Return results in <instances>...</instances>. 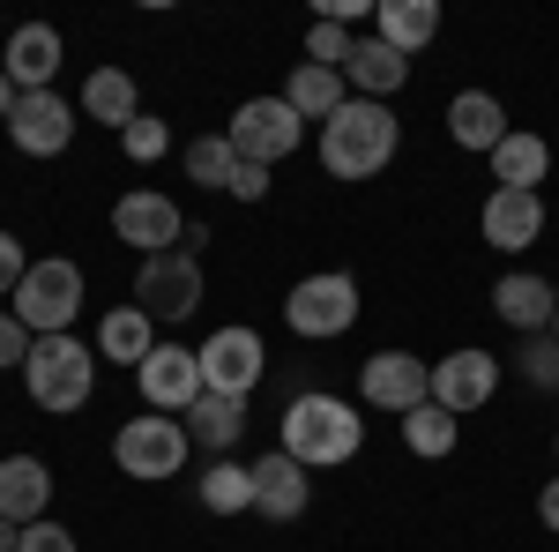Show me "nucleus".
I'll use <instances>...</instances> for the list:
<instances>
[{"label": "nucleus", "mask_w": 559, "mask_h": 552, "mask_svg": "<svg viewBox=\"0 0 559 552\" xmlns=\"http://www.w3.org/2000/svg\"><path fill=\"white\" fill-rule=\"evenodd\" d=\"M45 501H52V470L38 456H8L0 463V522H45Z\"/></svg>", "instance_id": "21"}, {"label": "nucleus", "mask_w": 559, "mask_h": 552, "mask_svg": "<svg viewBox=\"0 0 559 552\" xmlns=\"http://www.w3.org/2000/svg\"><path fill=\"white\" fill-rule=\"evenodd\" d=\"M537 515H545V530H559V478L545 485V493H537Z\"/></svg>", "instance_id": "38"}, {"label": "nucleus", "mask_w": 559, "mask_h": 552, "mask_svg": "<svg viewBox=\"0 0 559 552\" xmlns=\"http://www.w3.org/2000/svg\"><path fill=\"white\" fill-rule=\"evenodd\" d=\"M403 441H411V456L440 463V456H455V441H463V419H448L440 403H418V411L403 419Z\"/></svg>", "instance_id": "29"}, {"label": "nucleus", "mask_w": 559, "mask_h": 552, "mask_svg": "<svg viewBox=\"0 0 559 552\" xmlns=\"http://www.w3.org/2000/svg\"><path fill=\"white\" fill-rule=\"evenodd\" d=\"M448 134H455L463 150H485V157H492L515 128H508V113H500V97H492V90H463V97L448 105Z\"/></svg>", "instance_id": "22"}, {"label": "nucleus", "mask_w": 559, "mask_h": 552, "mask_svg": "<svg viewBox=\"0 0 559 552\" xmlns=\"http://www.w3.org/2000/svg\"><path fill=\"white\" fill-rule=\"evenodd\" d=\"M31 277V261H23V239L15 232H0V298H15V284Z\"/></svg>", "instance_id": "36"}, {"label": "nucleus", "mask_w": 559, "mask_h": 552, "mask_svg": "<svg viewBox=\"0 0 559 552\" xmlns=\"http://www.w3.org/2000/svg\"><path fill=\"white\" fill-rule=\"evenodd\" d=\"M23 552H83V545H75V530H68V522H52V515H45V522H23Z\"/></svg>", "instance_id": "34"}, {"label": "nucleus", "mask_w": 559, "mask_h": 552, "mask_svg": "<svg viewBox=\"0 0 559 552\" xmlns=\"http://www.w3.org/2000/svg\"><path fill=\"white\" fill-rule=\"evenodd\" d=\"M120 150H128L134 165H157V157H165V150H173V128H165V120H150V113H142V120H128V128H120Z\"/></svg>", "instance_id": "32"}, {"label": "nucleus", "mask_w": 559, "mask_h": 552, "mask_svg": "<svg viewBox=\"0 0 559 552\" xmlns=\"http://www.w3.org/2000/svg\"><path fill=\"white\" fill-rule=\"evenodd\" d=\"M187 419H165V411H150V419H128L112 433V463L120 478H142V485H157V478H179L187 470Z\"/></svg>", "instance_id": "6"}, {"label": "nucleus", "mask_w": 559, "mask_h": 552, "mask_svg": "<svg viewBox=\"0 0 559 552\" xmlns=\"http://www.w3.org/2000/svg\"><path fill=\"white\" fill-rule=\"evenodd\" d=\"M358 396H366L373 411L411 419L418 403H432V366H426V359H411V351H373V359L358 366Z\"/></svg>", "instance_id": "11"}, {"label": "nucleus", "mask_w": 559, "mask_h": 552, "mask_svg": "<svg viewBox=\"0 0 559 552\" xmlns=\"http://www.w3.org/2000/svg\"><path fill=\"white\" fill-rule=\"evenodd\" d=\"M231 172H239V150H231L224 134H194V142H187V179H194V187H224V195H231Z\"/></svg>", "instance_id": "30"}, {"label": "nucleus", "mask_w": 559, "mask_h": 552, "mask_svg": "<svg viewBox=\"0 0 559 552\" xmlns=\"http://www.w3.org/2000/svg\"><path fill=\"white\" fill-rule=\"evenodd\" d=\"M231 195L239 202H269V165H239L231 172Z\"/></svg>", "instance_id": "37"}, {"label": "nucleus", "mask_w": 559, "mask_h": 552, "mask_svg": "<svg viewBox=\"0 0 559 552\" xmlns=\"http://www.w3.org/2000/svg\"><path fill=\"white\" fill-rule=\"evenodd\" d=\"M306 501H313V478H306V463H292L284 448L254 463V508L269 515V522H299Z\"/></svg>", "instance_id": "18"}, {"label": "nucleus", "mask_w": 559, "mask_h": 552, "mask_svg": "<svg viewBox=\"0 0 559 552\" xmlns=\"http://www.w3.org/2000/svg\"><path fill=\"white\" fill-rule=\"evenodd\" d=\"M0 75L23 90V97L52 90V75H60V31H52V23H23V31H8V45H0Z\"/></svg>", "instance_id": "16"}, {"label": "nucleus", "mask_w": 559, "mask_h": 552, "mask_svg": "<svg viewBox=\"0 0 559 552\" xmlns=\"http://www.w3.org/2000/svg\"><path fill=\"white\" fill-rule=\"evenodd\" d=\"M202 388L210 396H254L261 388V366H269V343H261V329H247V321H224L216 337H202Z\"/></svg>", "instance_id": "9"}, {"label": "nucleus", "mask_w": 559, "mask_h": 552, "mask_svg": "<svg viewBox=\"0 0 559 552\" xmlns=\"http://www.w3.org/2000/svg\"><path fill=\"white\" fill-rule=\"evenodd\" d=\"M552 343H559V314H552Z\"/></svg>", "instance_id": "41"}, {"label": "nucleus", "mask_w": 559, "mask_h": 552, "mask_svg": "<svg viewBox=\"0 0 559 552\" xmlns=\"http://www.w3.org/2000/svg\"><path fill=\"white\" fill-rule=\"evenodd\" d=\"M31 337H75V314H83V269L68 255L31 261V277L15 284V306H8Z\"/></svg>", "instance_id": "4"}, {"label": "nucleus", "mask_w": 559, "mask_h": 552, "mask_svg": "<svg viewBox=\"0 0 559 552\" xmlns=\"http://www.w3.org/2000/svg\"><path fill=\"white\" fill-rule=\"evenodd\" d=\"M344 83H350V97L388 105L395 90L411 83V60H403L395 45H381V38H358V45H350V60H344Z\"/></svg>", "instance_id": "19"}, {"label": "nucleus", "mask_w": 559, "mask_h": 552, "mask_svg": "<svg viewBox=\"0 0 559 552\" xmlns=\"http://www.w3.org/2000/svg\"><path fill=\"white\" fill-rule=\"evenodd\" d=\"M112 239H128L134 255L150 261V255H173V247H187V216H179L173 195H120L112 202Z\"/></svg>", "instance_id": "10"}, {"label": "nucleus", "mask_w": 559, "mask_h": 552, "mask_svg": "<svg viewBox=\"0 0 559 552\" xmlns=\"http://www.w3.org/2000/svg\"><path fill=\"white\" fill-rule=\"evenodd\" d=\"M224 142L239 150V165H284L306 142V120L284 105V97H247L231 120H224Z\"/></svg>", "instance_id": "8"}, {"label": "nucleus", "mask_w": 559, "mask_h": 552, "mask_svg": "<svg viewBox=\"0 0 559 552\" xmlns=\"http://www.w3.org/2000/svg\"><path fill=\"white\" fill-rule=\"evenodd\" d=\"M0 552H23V522H0Z\"/></svg>", "instance_id": "39"}, {"label": "nucleus", "mask_w": 559, "mask_h": 552, "mask_svg": "<svg viewBox=\"0 0 559 552\" xmlns=\"http://www.w3.org/2000/svg\"><path fill=\"white\" fill-rule=\"evenodd\" d=\"M134 306L157 321V329H173L187 321L194 306H202V255L194 247H173V255H150L134 269Z\"/></svg>", "instance_id": "7"}, {"label": "nucleus", "mask_w": 559, "mask_h": 552, "mask_svg": "<svg viewBox=\"0 0 559 552\" xmlns=\"http://www.w3.org/2000/svg\"><path fill=\"white\" fill-rule=\"evenodd\" d=\"M75 120H83V105H68L60 90H38V97H15L8 142H15L23 157H60V150L75 142Z\"/></svg>", "instance_id": "12"}, {"label": "nucleus", "mask_w": 559, "mask_h": 552, "mask_svg": "<svg viewBox=\"0 0 559 552\" xmlns=\"http://www.w3.org/2000/svg\"><path fill=\"white\" fill-rule=\"evenodd\" d=\"M492 314L508 321V329H522V337H545L559 314V292L537 277V269H508L500 284H492Z\"/></svg>", "instance_id": "17"}, {"label": "nucleus", "mask_w": 559, "mask_h": 552, "mask_svg": "<svg viewBox=\"0 0 559 552\" xmlns=\"http://www.w3.org/2000/svg\"><path fill=\"white\" fill-rule=\"evenodd\" d=\"M276 433H284V456L306 463V470L350 463L366 448V419H358V403H344V396H292V411L276 419Z\"/></svg>", "instance_id": "2"}, {"label": "nucleus", "mask_w": 559, "mask_h": 552, "mask_svg": "<svg viewBox=\"0 0 559 552\" xmlns=\"http://www.w3.org/2000/svg\"><path fill=\"white\" fill-rule=\"evenodd\" d=\"M239 433H247V403L239 396H194V411H187V441H202L210 456H231L239 448Z\"/></svg>", "instance_id": "25"}, {"label": "nucleus", "mask_w": 559, "mask_h": 552, "mask_svg": "<svg viewBox=\"0 0 559 552\" xmlns=\"http://www.w3.org/2000/svg\"><path fill=\"white\" fill-rule=\"evenodd\" d=\"M350 23H329V15H313V31H306V60H313V68H336V75H344V60H350Z\"/></svg>", "instance_id": "31"}, {"label": "nucleus", "mask_w": 559, "mask_h": 552, "mask_svg": "<svg viewBox=\"0 0 559 552\" xmlns=\"http://www.w3.org/2000/svg\"><path fill=\"white\" fill-rule=\"evenodd\" d=\"M373 38L395 45L403 60H418V52L440 38V8H432V0H373Z\"/></svg>", "instance_id": "20"}, {"label": "nucleus", "mask_w": 559, "mask_h": 552, "mask_svg": "<svg viewBox=\"0 0 559 552\" xmlns=\"http://www.w3.org/2000/svg\"><path fill=\"white\" fill-rule=\"evenodd\" d=\"M31 343H38V337H31V329L0 306V366H23V359H31Z\"/></svg>", "instance_id": "35"}, {"label": "nucleus", "mask_w": 559, "mask_h": 552, "mask_svg": "<svg viewBox=\"0 0 559 552\" xmlns=\"http://www.w3.org/2000/svg\"><path fill=\"white\" fill-rule=\"evenodd\" d=\"M15 97H23V90H15V83H8V75H0V120L15 113Z\"/></svg>", "instance_id": "40"}, {"label": "nucleus", "mask_w": 559, "mask_h": 552, "mask_svg": "<svg viewBox=\"0 0 559 552\" xmlns=\"http://www.w3.org/2000/svg\"><path fill=\"white\" fill-rule=\"evenodd\" d=\"M545 172H552V142H545V134H508V142H500V150H492V179H500V187H515V195H537V187H545Z\"/></svg>", "instance_id": "26"}, {"label": "nucleus", "mask_w": 559, "mask_h": 552, "mask_svg": "<svg viewBox=\"0 0 559 552\" xmlns=\"http://www.w3.org/2000/svg\"><path fill=\"white\" fill-rule=\"evenodd\" d=\"M134 381H142V403H150V411L187 419V411H194V396H202V359H194L187 343H157V351L134 366Z\"/></svg>", "instance_id": "13"}, {"label": "nucleus", "mask_w": 559, "mask_h": 552, "mask_svg": "<svg viewBox=\"0 0 559 552\" xmlns=\"http://www.w3.org/2000/svg\"><path fill=\"white\" fill-rule=\"evenodd\" d=\"M477 232H485V247L522 255V247L545 239V202H537V195H515V187H492L485 210H477Z\"/></svg>", "instance_id": "15"}, {"label": "nucleus", "mask_w": 559, "mask_h": 552, "mask_svg": "<svg viewBox=\"0 0 559 552\" xmlns=\"http://www.w3.org/2000/svg\"><path fill=\"white\" fill-rule=\"evenodd\" d=\"M83 120H105V128L142 120V90H134L128 68H97V75L83 83Z\"/></svg>", "instance_id": "27"}, {"label": "nucleus", "mask_w": 559, "mask_h": 552, "mask_svg": "<svg viewBox=\"0 0 559 552\" xmlns=\"http://www.w3.org/2000/svg\"><path fill=\"white\" fill-rule=\"evenodd\" d=\"M284 105L299 113V120H336L350 105V83L336 75V68H313V60H299L292 68V83H284Z\"/></svg>", "instance_id": "24"}, {"label": "nucleus", "mask_w": 559, "mask_h": 552, "mask_svg": "<svg viewBox=\"0 0 559 552\" xmlns=\"http://www.w3.org/2000/svg\"><path fill=\"white\" fill-rule=\"evenodd\" d=\"M492 388H500V359H492V351H477V343L448 351V359L432 366V403H440L448 419L485 411V403H492Z\"/></svg>", "instance_id": "14"}, {"label": "nucleus", "mask_w": 559, "mask_h": 552, "mask_svg": "<svg viewBox=\"0 0 559 552\" xmlns=\"http://www.w3.org/2000/svg\"><path fill=\"white\" fill-rule=\"evenodd\" d=\"M284 321H292V337H306V343L344 337L350 321H358V277H344V269L299 277V284L284 292Z\"/></svg>", "instance_id": "5"}, {"label": "nucleus", "mask_w": 559, "mask_h": 552, "mask_svg": "<svg viewBox=\"0 0 559 552\" xmlns=\"http://www.w3.org/2000/svg\"><path fill=\"white\" fill-rule=\"evenodd\" d=\"M23 388H31V403H38L45 419H68V411H83L90 388H97V351H83L75 337H38L31 359H23Z\"/></svg>", "instance_id": "3"}, {"label": "nucleus", "mask_w": 559, "mask_h": 552, "mask_svg": "<svg viewBox=\"0 0 559 552\" xmlns=\"http://www.w3.org/2000/svg\"><path fill=\"white\" fill-rule=\"evenodd\" d=\"M150 351H157V321H150L134 298H128V306H112V314L97 321V359H112V366H142Z\"/></svg>", "instance_id": "23"}, {"label": "nucleus", "mask_w": 559, "mask_h": 552, "mask_svg": "<svg viewBox=\"0 0 559 552\" xmlns=\"http://www.w3.org/2000/svg\"><path fill=\"white\" fill-rule=\"evenodd\" d=\"M403 150V120L373 105V97H350L336 120H321V172L329 179H381Z\"/></svg>", "instance_id": "1"}, {"label": "nucleus", "mask_w": 559, "mask_h": 552, "mask_svg": "<svg viewBox=\"0 0 559 552\" xmlns=\"http://www.w3.org/2000/svg\"><path fill=\"white\" fill-rule=\"evenodd\" d=\"M202 508L210 515H247L254 508V463L210 456V470H202Z\"/></svg>", "instance_id": "28"}, {"label": "nucleus", "mask_w": 559, "mask_h": 552, "mask_svg": "<svg viewBox=\"0 0 559 552\" xmlns=\"http://www.w3.org/2000/svg\"><path fill=\"white\" fill-rule=\"evenodd\" d=\"M515 359H522V374H530L537 388H559V343H552V329H545V337H530Z\"/></svg>", "instance_id": "33"}]
</instances>
